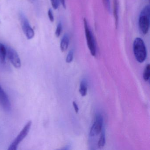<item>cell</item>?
<instances>
[{"mask_svg": "<svg viewBox=\"0 0 150 150\" xmlns=\"http://www.w3.org/2000/svg\"><path fill=\"white\" fill-rule=\"evenodd\" d=\"M104 5L108 12H110L111 8H110V0H103Z\"/></svg>", "mask_w": 150, "mask_h": 150, "instance_id": "cell-18", "label": "cell"}, {"mask_svg": "<svg viewBox=\"0 0 150 150\" xmlns=\"http://www.w3.org/2000/svg\"><path fill=\"white\" fill-rule=\"evenodd\" d=\"M19 18L23 33L29 40L32 39L35 36V31L30 24L26 16L22 12L19 14Z\"/></svg>", "mask_w": 150, "mask_h": 150, "instance_id": "cell-5", "label": "cell"}, {"mask_svg": "<svg viewBox=\"0 0 150 150\" xmlns=\"http://www.w3.org/2000/svg\"><path fill=\"white\" fill-rule=\"evenodd\" d=\"M150 75V65L149 64H148L146 67L144 71V74H143L144 79L145 81H147L149 80Z\"/></svg>", "mask_w": 150, "mask_h": 150, "instance_id": "cell-14", "label": "cell"}, {"mask_svg": "<svg viewBox=\"0 0 150 150\" xmlns=\"http://www.w3.org/2000/svg\"><path fill=\"white\" fill-rule=\"evenodd\" d=\"M48 16L49 19L51 22H53L54 21V16H53V12L51 9H50L48 12Z\"/></svg>", "mask_w": 150, "mask_h": 150, "instance_id": "cell-19", "label": "cell"}, {"mask_svg": "<svg viewBox=\"0 0 150 150\" xmlns=\"http://www.w3.org/2000/svg\"><path fill=\"white\" fill-rule=\"evenodd\" d=\"M113 13H114V18L116 28H117L118 25V0L113 1Z\"/></svg>", "mask_w": 150, "mask_h": 150, "instance_id": "cell-10", "label": "cell"}, {"mask_svg": "<svg viewBox=\"0 0 150 150\" xmlns=\"http://www.w3.org/2000/svg\"><path fill=\"white\" fill-rule=\"evenodd\" d=\"M79 92L81 96H85L87 93V83L85 80L81 81L80 85Z\"/></svg>", "mask_w": 150, "mask_h": 150, "instance_id": "cell-12", "label": "cell"}, {"mask_svg": "<svg viewBox=\"0 0 150 150\" xmlns=\"http://www.w3.org/2000/svg\"><path fill=\"white\" fill-rule=\"evenodd\" d=\"M105 143H106V138H105V133L104 130L102 131L101 135L99 139V141H98V145L100 148L103 147L105 145Z\"/></svg>", "mask_w": 150, "mask_h": 150, "instance_id": "cell-13", "label": "cell"}, {"mask_svg": "<svg viewBox=\"0 0 150 150\" xmlns=\"http://www.w3.org/2000/svg\"><path fill=\"white\" fill-rule=\"evenodd\" d=\"M73 58L74 52L72 50H71L70 51V52H68L67 57L66 61L67 63H71L72 61Z\"/></svg>", "mask_w": 150, "mask_h": 150, "instance_id": "cell-16", "label": "cell"}, {"mask_svg": "<svg viewBox=\"0 0 150 150\" xmlns=\"http://www.w3.org/2000/svg\"><path fill=\"white\" fill-rule=\"evenodd\" d=\"M60 1L62 6L64 7V8H65L66 7V6L65 0H60Z\"/></svg>", "mask_w": 150, "mask_h": 150, "instance_id": "cell-21", "label": "cell"}, {"mask_svg": "<svg viewBox=\"0 0 150 150\" xmlns=\"http://www.w3.org/2000/svg\"><path fill=\"white\" fill-rule=\"evenodd\" d=\"M62 28H63V27H62V23L61 22H59L58 24L57 29H56V32H55V35H56L57 37L58 38L60 36L61 32H62Z\"/></svg>", "mask_w": 150, "mask_h": 150, "instance_id": "cell-15", "label": "cell"}, {"mask_svg": "<svg viewBox=\"0 0 150 150\" xmlns=\"http://www.w3.org/2000/svg\"><path fill=\"white\" fill-rule=\"evenodd\" d=\"M73 107L74 108L75 112H76V113H78V112H79V108L77 103H76L74 101L73 102Z\"/></svg>", "mask_w": 150, "mask_h": 150, "instance_id": "cell-20", "label": "cell"}, {"mask_svg": "<svg viewBox=\"0 0 150 150\" xmlns=\"http://www.w3.org/2000/svg\"><path fill=\"white\" fill-rule=\"evenodd\" d=\"M6 57V45L0 43V61L1 63H5Z\"/></svg>", "mask_w": 150, "mask_h": 150, "instance_id": "cell-11", "label": "cell"}, {"mask_svg": "<svg viewBox=\"0 0 150 150\" xmlns=\"http://www.w3.org/2000/svg\"><path fill=\"white\" fill-rule=\"evenodd\" d=\"M69 44V36L67 34H65L61 39L60 42V47L61 51L64 52L68 49Z\"/></svg>", "mask_w": 150, "mask_h": 150, "instance_id": "cell-9", "label": "cell"}, {"mask_svg": "<svg viewBox=\"0 0 150 150\" xmlns=\"http://www.w3.org/2000/svg\"><path fill=\"white\" fill-rule=\"evenodd\" d=\"M50 1L53 8L54 9H57L59 6L60 0H50Z\"/></svg>", "mask_w": 150, "mask_h": 150, "instance_id": "cell-17", "label": "cell"}, {"mask_svg": "<svg viewBox=\"0 0 150 150\" xmlns=\"http://www.w3.org/2000/svg\"><path fill=\"white\" fill-rule=\"evenodd\" d=\"M31 125H32V122L31 121L28 122L26 125L23 127V129L21 131L19 135L14 140L9 146V148H8V150H17V147H18L19 144L28 135V133L30 130Z\"/></svg>", "mask_w": 150, "mask_h": 150, "instance_id": "cell-4", "label": "cell"}, {"mask_svg": "<svg viewBox=\"0 0 150 150\" xmlns=\"http://www.w3.org/2000/svg\"><path fill=\"white\" fill-rule=\"evenodd\" d=\"M133 50L135 58L138 62L143 63L146 57V48L143 40L140 38H137L133 43Z\"/></svg>", "mask_w": 150, "mask_h": 150, "instance_id": "cell-1", "label": "cell"}, {"mask_svg": "<svg viewBox=\"0 0 150 150\" xmlns=\"http://www.w3.org/2000/svg\"><path fill=\"white\" fill-rule=\"evenodd\" d=\"M150 8L149 5L145 6L142 9L139 18L138 25L142 34L146 35L150 27Z\"/></svg>", "mask_w": 150, "mask_h": 150, "instance_id": "cell-2", "label": "cell"}, {"mask_svg": "<svg viewBox=\"0 0 150 150\" xmlns=\"http://www.w3.org/2000/svg\"><path fill=\"white\" fill-rule=\"evenodd\" d=\"M0 106L9 112L11 110V104L9 98L6 92L0 85Z\"/></svg>", "mask_w": 150, "mask_h": 150, "instance_id": "cell-8", "label": "cell"}, {"mask_svg": "<svg viewBox=\"0 0 150 150\" xmlns=\"http://www.w3.org/2000/svg\"><path fill=\"white\" fill-rule=\"evenodd\" d=\"M103 117L100 114H98L96 116L95 121L93 124L90 131V137H95L100 133L103 125Z\"/></svg>", "mask_w": 150, "mask_h": 150, "instance_id": "cell-7", "label": "cell"}, {"mask_svg": "<svg viewBox=\"0 0 150 150\" xmlns=\"http://www.w3.org/2000/svg\"><path fill=\"white\" fill-rule=\"evenodd\" d=\"M84 28H85V35L88 47L92 56L95 57L96 55V45L95 40L93 33L88 26L87 21L86 18L84 19Z\"/></svg>", "mask_w": 150, "mask_h": 150, "instance_id": "cell-3", "label": "cell"}, {"mask_svg": "<svg viewBox=\"0 0 150 150\" xmlns=\"http://www.w3.org/2000/svg\"><path fill=\"white\" fill-rule=\"evenodd\" d=\"M6 47V57L14 67L19 68L21 66V59L17 52L10 46Z\"/></svg>", "mask_w": 150, "mask_h": 150, "instance_id": "cell-6", "label": "cell"}]
</instances>
